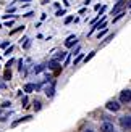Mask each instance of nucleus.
<instances>
[{
  "label": "nucleus",
  "instance_id": "26",
  "mask_svg": "<svg viewBox=\"0 0 131 132\" xmlns=\"http://www.w3.org/2000/svg\"><path fill=\"white\" fill-rule=\"evenodd\" d=\"M0 45H2V47H3V48H6V47H8V45H10V44H8V42H3V44H0Z\"/></svg>",
  "mask_w": 131,
  "mask_h": 132
},
{
  "label": "nucleus",
  "instance_id": "6",
  "mask_svg": "<svg viewBox=\"0 0 131 132\" xmlns=\"http://www.w3.org/2000/svg\"><path fill=\"white\" fill-rule=\"evenodd\" d=\"M76 42H78V37L76 36H70L67 40H65V47H73Z\"/></svg>",
  "mask_w": 131,
  "mask_h": 132
},
{
  "label": "nucleus",
  "instance_id": "29",
  "mask_svg": "<svg viewBox=\"0 0 131 132\" xmlns=\"http://www.w3.org/2000/svg\"><path fill=\"white\" fill-rule=\"evenodd\" d=\"M128 8H131V2H128Z\"/></svg>",
  "mask_w": 131,
  "mask_h": 132
},
{
  "label": "nucleus",
  "instance_id": "27",
  "mask_svg": "<svg viewBox=\"0 0 131 132\" xmlns=\"http://www.w3.org/2000/svg\"><path fill=\"white\" fill-rule=\"evenodd\" d=\"M83 132H94L92 129H86V130H83Z\"/></svg>",
  "mask_w": 131,
  "mask_h": 132
},
{
  "label": "nucleus",
  "instance_id": "3",
  "mask_svg": "<svg viewBox=\"0 0 131 132\" xmlns=\"http://www.w3.org/2000/svg\"><path fill=\"white\" fill-rule=\"evenodd\" d=\"M105 106H107V110H110V111H118L121 105H120V102H117V100H108Z\"/></svg>",
  "mask_w": 131,
  "mask_h": 132
},
{
  "label": "nucleus",
  "instance_id": "21",
  "mask_svg": "<svg viewBox=\"0 0 131 132\" xmlns=\"http://www.w3.org/2000/svg\"><path fill=\"white\" fill-rule=\"evenodd\" d=\"M71 21H73V16H68L67 19H65V23H67V24H68V23H71Z\"/></svg>",
  "mask_w": 131,
  "mask_h": 132
},
{
  "label": "nucleus",
  "instance_id": "10",
  "mask_svg": "<svg viewBox=\"0 0 131 132\" xmlns=\"http://www.w3.org/2000/svg\"><path fill=\"white\" fill-rule=\"evenodd\" d=\"M32 90H36V85L34 84H26L24 85V92H32Z\"/></svg>",
  "mask_w": 131,
  "mask_h": 132
},
{
  "label": "nucleus",
  "instance_id": "4",
  "mask_svg": "<svg viewBox=\"0 0 131 132\" xmlns=\"http://www.w3.org/2000/svg\"><path fill=\"white\" fill-rule=\"evenodd\" d=\"M131 102V90H123L120 94V103H129Z\"/></svg>",
  "mask_w": 131,
  "mask_h": 132
},
{
  "label": "nucleus",
  "instance_id": "24",
  "mask_svg": "<svg viewBox=\"0 0 131 132\" xmlns=\"http://www.w3.org/2000/svg\"><path fill=\"white\" fill-rule=\"evenodd\" d=\"M112 39H113V34H110L107 39H105V42H110V40H112Z\"/></svg>",
  "mask_w": 131,
  "mask_h": 132
},
{
  "label": "nucleus",
  "instance_id": "12",
  "mask_svg": "<svg viewBox=\"0 0 131 132\" xmlns=\"http://www.w3.org/2000/svg\"><path fill=\"white\" fill-rule=\"evenodd\" d=\"M125 15H126V11H120V13H118V15H117V16L113 18V23H117V21H118V19H121V18H123V16H125Z\"/></svg>",
  "mask_w": 131,
  "mask_h": 132
},
{
  "label": "nucleus",
  "instance_id": "5",
  "mask_svg": "<svg viewBox=\"0 0 131 132\" xmlns=\"http://www.w3.org/2000/svg\"><path fill=\"white\" fill-rule=\"evenodd\" d=\"M102 132H115V127L110 121H105L102 124Z\"/></svg>",
  "mask_w": 131,
  "mask_h": 132
},
{
  "label": "nucleus",
  "instance_id": "20",
  "mask_svg": "<svg viewBox=\"0 0 131 132\" xmlns=\"http://www.w3.org/2000/svg\"><path fill=\"white\" fill-rule=\"evenodd\" d=\"M8 77H11V72L6 71V72H5V79H6V81H8Z\"/></svg>",
  "mask_w": 131,
  "mask_h": 132
},
{
  "label": "nucleus",
  "instance_id": "19",
  "mask_svg": "<svg viewBox=\"0 0 131 132\" xmlns=\"http://www.w3.org/2000/svg\"><path fill=\"white\" fill-rule=\"evenodd\" d=\"M65 15V10H58L57 11V16H63Z\"/></svg>",
  "mask_w": 131,
  "mask_h": 132
},
{
  "label": "nucleus",
  "instance_id": "22",
  "mask_svg": "<svg viewBox=\"0 0 131 132\" xmlns=\"http://www.w3.org/2000/svg\"><path fill=\"white\" fill-rule=\"evenodd\" d=\"M11 50H13V47H11V45H10V48H6V52H5V55H10V53H11Z\"/></svg>",
  "mask_w": 131,
  "mask_h": 132
},
{
  "label": "nucleus",
  "instance_id": "13",
  "mask_svg": "<svg viewBox=\"0 0 131 132\" xmlns=\"http://www.w3.org/2000/svg\"><path fill=\"white\" fill-rule=\"evenodd\" d=\"M105 34H107V29H102V31H99V32H97V39L100 40V37H104Z\"/></svg>",
  "mask_w": 131,
  "mask_h": 132
},
{
  "label": "nucleus",
  "instance_id": "9",
  "mask_svg": "<svg viewBox=\"0 0 131 132\" xmlns=\"http://www.w3.org/2000/svg\"><path fill=\"white\" fill-rule=\"evenodd\" d=\"M31 118H32V116H24V118H23V119H18V121H15V122H13V124H11V126H13V127H15V126H18V124H19V122H24V121H29V119H31Z\"/></svg>",
  "mask_w": 131,
  "mask_h": 132
},
{
  "label": "nucleus",
  "instance_id": "18",
  "mask_svg": "<svg viewBox=\"0 0 131 132\" xmlns=\"http://www.w3.org/2000/svg\"><path fill=\"white\" fill-rule=\"evenodd\" d=\"M70 60H71V55H68V56H67V60H65V61H63V64H65V66H67V64L70 63Z\"/></svg>",
  "mask_w": 131,
  "mask_h": 132
},
{
  "label": "nucleus",
  "instance_id": "16",
  "mask_svg": "<svg viewBox=\"0 0 131 132\" xmlns=\"http://www.w3.org/2000/svg\"><path fill=\"white\" fill-rule=\"evenodd\" d=\"M57 64H58V61H57V60H52V61L49 63V68H55Z\"/></svg>",
  "mask_w": 131,
  "mask_h": 132
},
{
  "label": "nucleus",
  "instance_id": "2",
  "mask_svg": "<svg viewBox=\"0 0 131 132\" xmlns=\"http://www.w3.org/2000/svg\"><path fill=\"white\" fill-rule=\"evenodd\" d=\"M105 28H107V21H105V16H102V21L96 23V24H94V28L89 31V34H92L94 31H102V29H105Z\"/></svg>",
  "mask_w": 131,
  "mask_h": 132
},
{
  "label": "nucleus",
  "instance_id": "17",
  "mask_svg": "<svg viewBox=\"0 0 131 132\" xmlns=\"http://www.w3.org/2000/svg\"><path fill=\"white\" fill-rule=\"evenodd\" d=\"M21 29H24V26H19V28H16V29H13V31H11V34H15V32H18V31H21Z\"/></svg>",
  "mask_w": 131,
  "mask_h": 132
},
{
  "label": "nucleus",
  "instance_id": "7",
  "mask_svg": "<svg viewBox=\"0 0 131 132\" xmlns=\"http://www.w3.org/2000/svg\"><path fill=\"white\" fill-rule=\"evenodd\" d=\"M123 5H125V2H123V0H118V3H117V5L113 6V8H112V15H118Z\"/></svg>",
  "mask_w": 131,
  "mask_h": 132
},
{
  "label": "nucleus",
  "instance_id": "8",
  "mask_svg": "<svg viewBox=\"0 0 131 132\" xmlns=\"http://www.w3.org/2000/svg\"><path fill=\"white\" fill-rule=\"evenodd\" d=\"M67 56H68V53H67V52H60L58 55H55V56H54V60H57V61H62V60H67Z\"/></svg>",
  "mask_w": 131,
  "mask_h": 132
},
{
  "label": "nucleus",
  "instance_id": "11",
  "mask_svg": "<svg viewBox=\"0 0 131 132\" xmlns=\"http://www.w3.org/2000/svg\"><path fill=\"white\" fill-rule=\"evenodd\" d=\"M45 95H47V97H54V85L45 89Z\"/></svg>",
  "mask_w": 131,
  "mask_h": 132
},
{
  "label": "nucleus",
  "instance_id": "25",
  "mask_svg": "<svg viewBox=\"0 0 131 132\" xmlns=\"http://www.w3.org/2000/svg\"><path fill=\"white\" fill-rule=\"evenodd\" d=\"M2 106H3V108H8V106H10V102H5V103L2 105Z\"/></svg>",
  "mask_w": 131,
  "mask_h": 132
},
{
  "label": "nucleus",
  "instance_id": "1",
  "mask_svg": "<svg viewBox=\"0 0 131 132\" xmlns=\"http://www.w3.org/2000/svg\"><path fill=\"white\" fill-rule=\"evenodd\" d=\"M120 126L123 127V129H131V116L129 114H125V116H121L120 118Z\"/></svg>",
  "mask_w": 131,
  "mask_h": 132
},
{
  "label": "nucleus",
  "instance_id": "23",
  "mask_svg": "<svg viewBox=\"0 0 131 132\" xmlns=\"http://www.w3.org/2000/svg\"><path fill=\"white\" fill-rule=\"evenodd\" d=\"M34 108H36V110H41V102H36V105H34Z\"/></svg>",
  "mask_w": 131,
  "mask_h": 132
},
{
  "label": "nucleus",
  "instance_id": "15",
  "mask_svg": "<svg viewBox=\"0 0 131 132\" xmlns=\"http://www.w3.org/2000/svg\"><path fill=\"white\" fill-rule=\"evenodd\" d=\"M94 55H96V52H91V53H89V55H88L86 58H84V61H86V63H88V61H89V60H91V58H92Z\"/></svg>",
  "mask_w": 131,
  "mask_h": 132
},
{
  "label": "nucleus",
  "instance_id": "28",
  "mask_svg": "<svg viewBox=\"0 0 131 132\" xmlns=\"http://www.w3.org/2000/svg\"><path fill=\"white\" fill-rule=\"evenodd\" d=\"M16 2H31V0H16Z\"/></svg>",
  "mask_w": 131,
  "mask_h": 132
},
{
  "label": "nucleus",
  "instance_id": "14",
  "mask_svg": "<svg viewBox=\"0 0 131 132\" xmlns=\"http://www.w3.org/2000/svg\"><path fill=\"white\" fill-rule=\"evenodd\" d=\"M81 58H83V55H81V53H79V55H78V56H76V58H75V61H73V64H75V66H76V64H78V63H79V61H81Z\"/></svg>",
  "mask_w": 131,
  "mask_h": 132
}]
</instances>
